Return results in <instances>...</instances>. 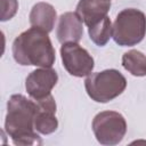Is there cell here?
I'll use <instances>...</instances> for the list:
<instances>
[{
  "instance_id": "cell-8",
  "label": "cell",
  "mask_w": 146,
  "mask_h": 146,
  "mask_svg": "<svg viewBox=\"0 0 146 146\" xmlns=\"http://www.w3.org/2000/svg\"><path fill=\"white\" fill-rule=\"evenodd\" d=\"M36 113L34 128L41 135H50L57 130L58 120L56 117V102L50 94L49 96L36 99Z\"/></svg>"
},
{
  "instance_id": "cell-6",
  "label": "cell",
  "mask_w": 146,
  "mask_h": 146,
  "mask_svg": "<svg viewBox=\"0 0 146 146\" xmlns=\"http://www.w3.org/2000/svg\"><path fill=\"white\" fill-rule=\"evenodd\" d=\"M63 66L73 76L82 78L89 75L95 66L92 56L76 42H67L60 47Z\"/></svg>"
},
{
  "instance_id": "cell-7",
  "label": "cell",
  "mask_w": 146,
  "mask_h": 146,
  "mask_svg": "<svg viewBox=\"0 0 146 146\" xmlns=\"http://www.w3.org/2000/svg\"><path fill=\"white\" fill-rule=\"evenodd\" d=\"M58 81V75L51 67H41L32 71L25 80V89L34 100L44 98L51 94Z\"/></svg>"
},
{
  "instance_id": "cell-2",
  "label": "cell",
  "mask_w": 146,
  "mask_h": 146,
  "mask_svg": "<svg viewBox=\"0 0 146 146\" xmlns=\"http://www.w3.org/2000/svg\"><path fill=\"white\" fill-rule=\"evenodd\" d=\"M55 49L42 29L32 26L21 33L13 42V56L19 65L51 67L55 63Z\"/></svg>"
},
{
  "instance_id": "cell-1",
  "label": "cell",
  "mask_w": 146,
  "mask_h": 146,
  "mask_svg": "<svg viewBox=\"0 0 146 146\" xmlns=\"http://www.w3.org/2000/svg\"><path fill=\"white\" fill-rule=\"evenodd\" d=\"M36 113L35 100L27 99L23 95L10 96L7 103L5 131L15 145H40V136L34 131Z\"/></svg>"
},
{
  "instance_id": "cell-4",
  "label": "cell",
  "mask_w": 146,
  "mask_h": 146,
  "mask_svg": "<svg viewBox=\"0 0 146 146\" xmlns=\"http://www.w3.org/2000/svg\"><path fill=\"white\" fill-rule=\"evenodd\" d=\"M146 35V16L135 8H127L120 11L113 24L115 43L122 47L136 46Z\"/></svg>"
},
{
  "instance_id": "cell-11",
  "label": "cell",
  "mask_w": 146,
  "mask_h": 146,
  "mask_svg": "<svg viewBox=\"0 0 146 146\" xmlns=\"http://www.w3.org/2000/svg\"><path fill=\"white\" fill-rule=\"evenodd\" d=\"M30 23L32 26L44 30L46 32H51L57 18L55 8L47 2L35 3L30 13Z\"/></svg>"
},
{
  "instance_id": "cell-3",
  "label": "cell",
  "mask_w": 146,
  "mask_h": 146,
  "mask_svg": "<svg viewBox=\"0 0 146 146\" xmlns=\"http://www.w3.org/2000/svg\"><path fill=\"white\" fill-rule=\"evenodd\" d=\"M84 87L88 96L92 100L97 103H107L124 91L127 80L117 70L110 68L97 73H90L84 81Z\"/></svg>"
},
{
  "instance_id": "cell-14",
  "label": "cell",
  "mask_w": 146,
  "mask_h": 146,
  "mask_svg": "<svg viewBox=\"0 0 146 146\" xmlns=\"http://www.w3.org/2000/svg\"><path fill=\"white\" fill-rule=\"evenodd\" d=\"M1 5V15L0 21L6 22L15 16L18 9V2L17 0H0Z\"/></svg>"
},
{
  "instance_id": "cell-12",
  "label": "cell",
  "mask_w": 146,
  "mask_h": 146,
  "mask_svg": "<svg viewBox=\"0 0 146 146\" xmlns=\"http://www.w3.org/2000/svg\"><path fill=\"white\" fill-rule=\"evenodd\" d=\"M122 66L135 76H145L146 56L139 50H129L122 56Z\"/></svg>"
},
{
  "instance_id": "cell-13",
  "label": "cell",
  "mask_w": 146,
  "mask_h": 146,
  "mask_svg": "<svg viewBox=\"0 0 146 146\" xmlns=\"http://www.w3.org/2000/svg\"><path fill=\"white\" fill-rule=\"evenodd\" d=\"M88 33L94 43H96L99 47H104L110 41L113 34V26H112L110 17L106 16L98 23L89 26Z\"/></svg>"
},
{
  "instance_id": "cell-5",
  "label": "cell",
  "mask_w": 146,
  "mask_h": 146,
  "mask_svg": "<svg viewBox=\"0 0 146 146\" xmlns=\"http://www.w3.org/2000/svg\"><path fill=\"white\" fill-rule=\"evenodd\" d=\"M92 131L99 144L106 146L117 145L127 132V122L121 113L104 111L94 117Z\"/></svg>"
},
{
  "instance_id": "cell-10",
  "label": "cell",
  "mask_w": 146,
  "mask_h": 146,
  "mask_svg": "<svg viewBox=\"0 0 146 146\" xmlns=\"http://www.w3.org/2000/svg\"><path fill=\"white\" fill-rule=\"evenodd\" d=\"M111 0H80L75 13L89 27L107 16Z\"/></svg>"
},
{
  "instance_id": "cell-9",
  "label": "cell",
  "mask_w": 146,
  "mask_h": 146,
  "mask_svg": "<svg viewBox=\"0 0 146 146\" xmlns=\"http://www.w3.org/2000/svg\"><path fill=\"white\" fill-rule=\"evenodd\" d=\"M83 34V22L76 13L67 11L60 15L58 19L56 36L64 44L67 42H79Z\"/></svg>"
}]
</instances>
